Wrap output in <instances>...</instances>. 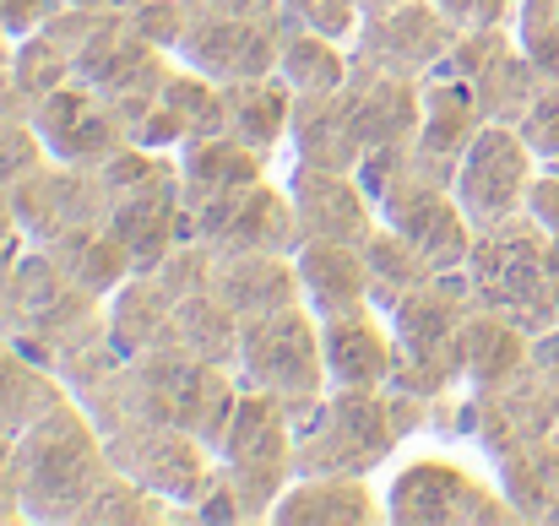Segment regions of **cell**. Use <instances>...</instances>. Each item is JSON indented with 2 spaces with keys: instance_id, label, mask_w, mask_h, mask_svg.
Returning <instances> with one entry per match:
<instances>
[{
  "instance_id": "8d00e7d4",
  "label": "cell",
  "mask_w": 559,
  "mask_h": 526,
  "mask_svg": "<svg viewBox=\"0 0 559 526\" xmlns=\"http://www.w3.org/2000/svg\"><path fill=\"white\" fill-rule=\"evenodd\" d=\"M522 142L538 153V164H559V82H544L533 109L516 120Z\"/></svg>"
},
{
  "instance_id": "f546056e",
  "label": "cell",
  "mask_w": 559,
  "mask_h": 526,
  "mask_svg": "<svg viewBox=\"0 0 559 526\" xmlns=\"http://www.w3.org/2000/svg\"><path fill=\"white\" fill-rule=\"evenodd\" d=\"M495 478L516 511V522H549V505L559 494V434L527 440L495 462Z\"/></svg>"
},
{
  "instance_id": "ee69618b",
  "label": "cell",
  "mask_w": 559,
  "mask_h": 526,
  "mask_svg": "<svg viewBox=\"0 0 559 526\" xmlns=\"http://www.w3.org/2000/svg\"><path fill=\"white\" fill-rule=\"evenodd\" d=\"M217 11H245V16H283V0H201Z\"/></svg>"
},
{
  "instance_id": "7c38bea8",
  "label": "cell",
  "mask_w": 559,
  "mask_h": 526,
  "mask_svg": "<svg viewBox=\"0 0 559 526\" xmlns=\"http://www.w3.org/2000/svg\"><path fill=\"white\" fill-rule=\"evenodd\" d=\"M33 131L55 164H76V169H104L131 147L120 109L87 82H66L44 104H33Z\"/></svg>"
},
{
  "instance_id": "74e56055",
  "label": "cell",
  "mask_w": 559,
  "mask_h": 526,
  "mask_svg": "<svg viewBox=\"0 0 559 526\" xmlns=\"http://www.w3.org/2000/svg\"><path fill=\"white\" fill-rule=\"evenodd\" d=\"M435 5L456 33H478V27H511L522 0H435Z\"/></svg>"
},
{
  "instance_id": "7402d4cb",
  "label": "cell",
  "mask_w": 559,
  "mask_h": 526,
  "mask_svg": "<svg viewBox=\"0 0 559 526\" xmlns=\"http://www.w3.org/2000/svg\"><path fill=\"white\" fill-rule=\"evenodd\" d=\"M288 153H294V164H316V169H343V175H359L365 169L370 153H365V136L354 125V109H348L343 87L294 104Z\"/></svg>"
},
{
  "instance_id": "60d3db41",
  "label": "cell",
  "mask_w": 559,
  "mask_h": 526,
  "mask_svg": "<svg viewBox=\"0 0 559 526\" xmlns=\"http://www.w3.org/2000/svg\"><path fill=\"white\" fill-rule=\"evenodd\" d=\"M27 244H33V239H27V234H22V223H16V206H11V190L0 184V277H5V272L16 266V255H22Z\"/></svg>"
},
{
  "instance_id": "ffe728a7",
  "label": "cell",
  "mask_w": 559,
  "mask_h": 526,
  "mask_svg": "<svg viewBox=\"0 0 559 526\" xmlns=\"http://www.w3.org/2000/svg\"><path fill=\"white\" fill-rule=\"evenodd\" d=\"M321 348L332 385H385L396 369V332L380 304L321 321Z\"/></svg>"
},
{
  "instance_id": "cb8c5ba5",
  "label": "cell",
  "mask_w": 559,
  "mask_h": 526,
  "mask_svg": "<svg viewBox=\"0 0 559 526\" xmlns=\"http://www.w3.org/2000/svg\"><path fill=\"white\" fill-rule=\"evenodd\" d=\"M533 358V332L489 304H473L467 332H462V380L473 391H500L506 380H516Z\"/></svg>"
},
{
  "instance_id": "5bb4252c",
  "label": "cell",
  "mask_w": 559,
  "mask_h": 526,
  "mask_svg": "<svg viewBox=\"0 0 559 526\" xmlns=\"http://www.w3.org/2000/svg\"><path fill=\"white\" fill-rule=\"evenodd\" d=\"M451 44H456V27L440 16L435 0H396V5L365 16L354 55H365L380 71H396V76H418L424 82L429 71L445 65Z\"/></svg>"
},
{
  "instance_id": "d590c367",
  "label": "cell",
  "mask_w": 559,
  "mask_h": 526,
  "mask_svg": "<svg viewBox=\"0 0 559 526\" xmlns=\"http://www.w3.org/2000/svg\"><path fill=\"white\" fill-rule=\"evenodd\" d=\"M44 142L33 131V115H16V109H0V184L11 190L22 175H33L44 164Z\"/></svg>"
},
{
  "instance_id": "f907efd6",
  "label": "cell",
  "mask_w": 559,
  "mask_h": 526,
  "mask_svg": "<svg viewBox=\"0 0 559 526\" xmlns=\"http://www.w3.org/2000/svg\"><path fill=\"white\" fill-rule=\"evenodd\" d=\"M0 87H5V65H0Z\"/></svg>"
},
{
  "instance_id": "ab89813d",
  "label": "cell",
  "mask_w": 559,
  "mask_h": 526,
  "mask_svg": "<svg viewBox=\"0 0 559 526\" xmlns=\"http://www.w3.org/2000/svg\"><path fill=\"white\" fill-rule=\"evenodd\" d=\"M60 5H66V0H0V27H5L11 38H22V33L44 27Z\"/></svg>"
},
{
  "instance_id": "e0dca14e",
  "label": "cell",
  "mask_w": 559,
  "mask_h": 526,
  "mask_svg": "<svg viewBox=\"0 0 559 526\" xmlns=\"http://www.w3.org/2000/svg\"><path fill=\"white\" fill-rule=\"evenodd\" d=\"M343 98H348V109H354V125H359V136H365V153L413 147L418 115H424V82H418V76L380 71L365 55H354V71H348V82H343Z\"/></svg>"
},
{
  "instance_id": "277c9868",
  "label": "cell",
  "mask_w": 559,
  "mask_h": 526,
  "mask_svg": "<svg viewBox=\"0 0 559 526\" xmlns=\"http://www.w3.org/2000/svg\"><path fill=\"white\" fill-rule=\"evenodd\" d=\"M217 467L234 483L245 522H272L277 494L299 478L294 467V413L288 402L239 385V402L228 413V429L217 440Z\"/></svg>"
},
{
  "instance_id": "2e32d148",
  "label": "cell",
  "mask_w": 559,
  "mask_h": 526,
  "mask_svg": "<svg viewBox=\"0 0 559 526\" xmlns=\"http://www.w3.org/2000/svg\"><path fill=\"white\" fill-rule=\"evenodd\" d=\"M489 125L484 104L473 98V87L462 76H445V71H429L424 76V115H418V136H413V164L435 179H456L462 153L478 142V131Z\"/></svg>"
},
{
  "instance_id": "7a4b0ae2",
  "label": "cell",
  "mask_w": 559,
  "mask_h": 526,
  "mask_svg": "<svg viewBox=\"0 0 559 526\" xmlns=\"http://www.w3.org/2000/svg\"><path fill=\"white\" fill-rule=\"evenodd\" d=\"M467 315H473V294H467V277L462 272H440L418 288H407L385 321L396 332V369L385 385L396 391H413L424 402H440L451 396L462 380V332H467Z\"/></svg>"
},
{
  "instance_id": "8992f818",
  "label": "cell",
  "mask_w": 559,
  "mask_h": 526,
  "mask_svg": "<svg viewBox=\"0 0 559 526\" xmlns=\"http://www.w3.org/2000/svg\"><path fill=\"white\" fill-rule=\"evenodd\" d=\"M234 374H239V385L266 391V396H277L288 407L326 396L332 374H326V348H321V321L305 304H288V310L245 321L239 326Z\"/></svg>"
},
{
  "instance_id": "d6a6232c",
  "label": "cell",
  "mask_w": 559,
  "mask_h": 526,
  "mask_svg": "<svg viewBox=\"0 0 559 526\" xmlns=\"http://www.w3.org/2000/svg\"><path fill=\"white\" fill-rule=\"evenodd\" d=\"M365 261H370V283H374V304H380V310H391L407 288L440 277V272H435L396 228H385V223H374V234L365 239Z\"/></svg>"
},
{
  "instance_id": "4316f807",
  "label": "cell",
  "mask_w": 559,
  "mask_h": 526,
  "mask_svg": "<svg viewBox=\"0 0 559 526\" xmlns=\"http://www.w3.org/2000/svg\"><path fill=\"white\" fill-rule=\"evenodd\" d=\"M175 158H180V179H186V201H206V195H223L234 184H255L272 175V158H261L255 147H245L228 131L195 136Z\"/></svg>"
},
{
  "instance_id": "b9f144b4",
  "label": "cell",
  "mask_w": 559,
  "mask_h": 526,
  "mask_svg": "<svg viewBox=\"0 0 559 526\" xmlns=\"http://www.w3.org/2000/svg\"><path fill=\"white\" fill-rule=\"evenodd\" d=\"M527 212H533L549 234H559V169H538L533 195H527Z\"/></svg>"
},
{
  "instance_id": "f35d334b",
  "label": "cell",
  "mask_w": 559,
  "mask_h": 526,
  "mask_svg": "<svg viewBox=\"0 0 559 526\" xmlns=\"http://www.w3.org/2000/svg\"><path fill=\"white\" fill-rule=\"evenodd\" d=\"M131 22H136L158 49H169V55H175L180 27H186V0H147V5H136V11H131Z\"/></svg>"
},
{
  "instance_id": "e575fe53",
  "label": "cell",
  "mask_w": 559,
  "mask_h": 526,
  "mask_svg": "<svg viewBox=\"0 0 559 526\" xmlns=\"http://www.w3.org/2000/svg\"><path fill=\"white\" fill-rule=\"evenodd\" d=\"M283 16L321 33V38H337V44H359V27H365V5L359 0H283Z\"/></svg>"
},
{
  "instance_id": "c3c4849f",
  "label": "cell",
  "mask_w": 559,
  "mask_h": 526,
  "mask_svg": "<svg viewBox=\"0 0 559 526\" xmlns=\"http://www.w3.org/2000/svg\"><path fill=\"white\" fill-rule=\"evenodd\" d=\"M544 526H559V494H555V505H549V522Z\"/></svg>"
},
{
  "instance_id": "603a6c76",
  "label": "cell",
  "mask_w": 559,
  "mask_h": 526,
  "mask_svg": "<svg viewBox=\"0 0 559 526\" xmlns=\"http://www.w3.org/2000/svg\"><path fill=\"white\" fill-rule=\"evenodd\" d=\"M294 87L272 71V76H245L223 87V131L239 136L245 147H255L261 158H277L294 136Z\"/></svg>"
},
{
  "instance_id": "f1b7e54d",
  "label": "cell",
  "mask_w": 559,
  "mask_h": 526,
  "mask_svg": "<svg viewBox=\"0 0 559 526\" xmlns=\"http://www.w3.org/2000/svg\"><path fill=\"white\" fill-rule=\"evenodd\" d=\"M239 326L245 321L212 288H195V294H186L175 304V321H169V343L164 348H180L190 358H201V363L234 369V358H239Z\"/></svg>"
},
{
  "instance_id": "8fae6325",
  "label": "cell",
  "mask_w": 559,
  "mask_h": 526,
  "mask_svg": "<svg viewBox=\"0 0 559 526\" xmlns=\"http://www.w3.org/2000/svg\"><path fill=\"white\" fill-rule=\"evenodd\" d=\"M440 71H445V76H462V82L473 87V98L484 104V115L500 120V125H516V120L533 109L538 87L549 82V76L527 60V49L516 44V27L456 33V44H451V55H445Z\"/></svg>"
},
{
  "instance_id": "d6986e66",
  "label": "cell",
  "mask_w": 559,
  "mask_h": 526,
  "mask_svg": "<svg viewBox=\"0 0 559 526\" xmlns=\"http://www.w3.org/2000/svg\"><path fill=\"white\" fill-rule=\"evenodd\" d=\"M277 526H374L385 522V500L354 473H299L277 505Z\"/></svg>"
},
{
  "instance_id": "52a82bcc",
  "label": "cell",
  "mask_w": 559,
  "mask_h": 526,
  "mask_svg": "<svg viewBox=\"0 0 559 526\" xmlns=\"http://www.w3.org/2000/svg\"><path fill=\"white\" fill-rule=\"evenodd\" d=\"M104 440H109V462L126 478L147 483L153 494L175 500L180 516L201 500V489L217 473V445L164 418H120L115 429H104Z\"/></svg>"
},
{
  "instance_id": "5b68a950",
  "label": "cell",
  "mask_w": 559,
  "mask_h": 526,
  "mask_svg": "<svg viewBox=\"0 0 559 526\" xmlns=\"http://www.w3.org/2000/svg\"><path fill=\"white\" fill-rule=\"evenodd\" d=\"M385 522L391 526H506L516 522L500 478L462 467L456 456H418L391 473L385 483Z\"/></svg>"
},
{
  "instance_id": "681fc988",
  "label": "cell",
  "mask_w": 559,
  "mask_h": 526,
  "mask_svg": "<svg viewBox=\"0 0 559 526\" xmlns=\"http://www.w3.org/2000/svg\"><path fill=\"white\" fill-rule=\"evenodd\" d=\"M0 332H5V294H0Z\"/></svg>"
},
{
  "instance_id": "7dc6e473",
  "label": "cell",
  "mask_w": 559,
  "mask_h": 526,
  "mask_svg": "<svg viewBox=\"0 0 559 526\" xmlns=\"http://www.w3.org/2000/svg\"><path fill=\"white\" fill-rule=\"evenodd\" d=\"M365 5V16H374V11H385V5H396V0H359Z\"/></svg>"
},
{
  "instance_id": "83f0119b",
  "label": "cell",
  "mask_w": 559,
  "mask_h": 526,
  "mask_svg": "<svg viewBox=\"0 0 559 526\" xmlns=\"http://www.w3.org/2000/svg\"><path fill=\"white\" fill-rule=\"evenodd\" d=\"M354 71V49L337 38H321L299 22L283 16V55H277V76L294 87V98H321L337 93Z\"/></svg>"
},
{
  "instance_id": "484cf974",
  "label": "cell",
  "mask_w": 559,
  "mask_h": 526,
  "mask_svg": "<svg viewBox=\"0 0 559 526\" xmlns=\"http://www.w3.org/2000/svg\"><path fill=\"white\" fill-rule=\"evenodd\" d=\"M60 396H71L60 369L44 363L33 348H22L11 332H0V440H16Z\"/></svg>"
},
{
  "instance_id": "bcb514c9",
  "label": "cell",
  "mask_w": 559,
  "mask_h": 526,
  "mask_svg": "<svg viewBox=\"0 0 559 526\" xmlns=\"http://www.w3.org/2000/svg\"><path fill=\"white\" fill-rule=\"evenodd\" d=\"M549 294H555V315H559V234H549Z\"/></svg>"
},
{
  "instance_id": "44dd1931",
  "label": "cell",
  "mask_w": 559,
  "mask_h": 526,
  "mask_svg": "<svg viewBox=\"0 0 559 526\" xmlns=\"http://www.w3.org/2000/svg\"><path fill=\"white\" fill-rule=\"evenodd\" d=\"M212 294H217L239 321H255V315H272V310L305 304V299H299L294 255H277V250L217 255V266H212Z\"/></svg>"
},
{
  "instance_id": "4fadbf2b",
  "label": "cell",
  "mask_w": 559,
  "mask_h": 526,
  "mask_svg": "<svg viewBox=\"0 0 559 526\" xmlns=\"http://www.w3.org/2000/svg\"><path fill=\"white\" fill-rule=\"evenodd\" d=\"M11 206H16V223L33 244H55L76 228H93L104 223L109 212V190L98 169H76V164H55L44 158L33 175H22L11 184Z\"/></svg>"
},
{
  "instance_id": "ba28073f",
  "label": "cell",
  "mask_w": 559,
  "mask_h": 526,
  "mask_svg": "<svg viewBox=\"0 0 559 526\" xmlns=\"http://www.w3.org/2000/svg\"><path fill=\"white\" fill-rule=\"evenodd\" d=\"M283 55V16H245V11H217L186 0V27L175 44V60L212 76V82H245V76H272Z\"/></svg>"
},
{
  "instance_id": "7bdbcfd3",
  "label": "cell",
  "mask_w": 559,
  "mask_h": 526,
  "mask_svg": "<svg viewBox=\"0 0 559 526\" xmlns=\"http://www.w3.org/2000/svg\"><path fill=\"white\" fill-rule=\"evenodd\" d=\"M0 522H22L16 483H11V440H0Z\"/></svg>"
},
{
  "instance_id": "1f68e13d",
  "label": "cell",
  "mask_w": 559,
  "mask_h": 526,
  "mask_svg": "<svg viewBox=\"0 0 559 526\" xmlns=\"http://www.w3.org/2000/svg\"><path fill=\"white\" fill-rule=\"evenodd\" d=\"M158 522H186V516H180L175 500L153 494L147 483H136V478H126V473L115 467V473L104 478V489L87 500V511H82L76 526H158Z\"/></svg>"
},
{
  "instance_id": "836d02e7",
  "label": "cell",
  "mask_w": 559,
  "mask_h": 526,
  "mask_svg": "<svg viewBox=\"0 0 559 526\" xmlns=\"http://www.w3.org/2000/svg\"><path fill=\"white\" fill-rule=\"evenodd\" d=\"M516 44L527 49V60L559 82V0H522L516 5Z\"/></svg>"
},
{
  "instance_id": "d4e9b609",
  "label": "cell",
  "mask_w": 559,
  "mask_h": 526,
  "mask_svg": "<svg viewBox=\"0 0 559 526\" xmlns=\"http://www.w3.org/2000/svg\"><path fill=\"white\" fill-rule=\"evenodd\" d=\"M175 294L164 288L158 272H136L126 277L109 299H104V326H109V343L136 358L147 348H164L169 343V321H175Z\"/></svg>"
},
{
  "instance_id": "f6af8a7d",
  "label": "cell",
  "mask_w": 559,
  "mask_h": 526,
  "mask_svg": "<svg viewBox=\"0 0 559 526\" xmlns=\"http://www.w3.org/2000/svg\"><path fill=\"white\" fill-rule=\"evenodd\" d=\"M66 5H82V11H136L147 0H66Z\"/></svg>"
},
{
  "instance_id": "4dcf8cb0",
  "label": "cell",
  "mask_w": 559,
  "mask_h": 526,
  "mask_svg": "<svg viewBox=\"0 0 559 526\" xmlns=\"http://www.w3.org/2000/svg\"><path fill=\"white\" fill-rule=\"evenodd\" d=\"M93 299H109L126 277H136V261H131V250L104 228V223H93V228H76V234H66V239H55V244H44Z\"/></svg>"
},
{
  "instance_id": "9c48e42d",
  "label": "cell",
  "mask_w": 559,
  "mask_h": 526,
  "mask_svg": "<svg viewBox=\"0 0 559 526\" xmlns=\"http://www.w3.org/2000/svg\"><path fill=\"white\" fill-rule=\"evenodd\" d=\"M190 228L217 255H245V250L294 255L305 244L299 217H294V195L272 175L255 179V184H234V190L206 195V201H190Z\"/></svg>"
},
{
  "instance_id": "30bf717a",
  "label": "cell",
  "mask_w": 559,
  "mask_h": 526,
  "mask_svg": "<svg viewBox=\"0 0 559 526\" xmlns=\"http://www.w3.org/2000/svg\"><path fill=\"white\" fill-rule=\"evenodd\" d=\"M538 169H544V164H538V153L522 142V131L489 120V125L478 131V142L462 153L451 190H456V201H462V212H467L473 228H495V223L527 212V195H533Z\"/></svg>"
},
{
  "instance_id": "6da1fadb",
  "label": "cell",
  "mask_w": 559,
  "mask_h": 526,
  "mask_svg": "<svg viewBox=\"0 0 559 526\" xmlns=\"http://www.w3.org/2000/svg\"><path fill=\"white\" fill-rule=\"evenodd\" d=\"M109 473H115L109 440H104L98 418L76 396H60L49 413H38L11 440V483H16L22 522L38 526L82 522L87 500L104 489Z\"/></svg>"
},
{
  "instance_id": "3957f363",
  "label": "cell",
  "mask_w": 559,
  "mask_h": 526,
  "mask_svg": "<svg viewBox=\"0 0 559 526\" xmlns=\"http://www.w3.org/2000/svg\"><path fill=\"white\" fill-rule=\"evenodd\" d=\"M462 277H467L473 304H489V310L522 321L533 337L559 326L555 294H549V228L533 212L478 228Z\"/></svg>"
},
{
  "instance_id": "9a60e30c",
  "label": "cell",
  "mask_w": 559,
  "mask_h": 526,
  "mask_svg": "<svg viewBox=\"0 0 559 526\" xmlns=\"http://www.w3.org/2000/svg\"><path fill=\"white\" fill-rule=\"evenodd\" d=\"M288 195H294V217L305 239H343V244H365L380 223L370 184L343 169H316V164H294L288 169Z\"/></svg>"
},
{
  "instance_id": "ac0fdd59",
  "label": "cell",
  "mask_w": 559,
  "mask_h": 526,
  "mask_svg": "<svg viewBox=\"0 0 559 526\" xmlns=\"http://www.w3.org/2000/svg\"><path fill=\"white\" fill-rule=\"evenodd\" d=\"M294 272H299V299L316 321L332 315H354L374 304L370 261L365 244H343V239H305L294 250Z\"/></svg>"
}]
</instances>
